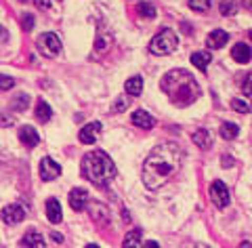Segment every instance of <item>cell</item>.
<instances>
[{"label": "cell", "mask_w": 252, "mask_h": 248, "mask_svg": "<svg viewBox=\"0 0 252 248\" xmlns=\"http://www.w3.org/2000/svg\"><path fill=\"white\" fill-rule=\"evenodd\" d=\"M200 248H202V246H200Z\"/></svg>", "instance_id": "cell-43"}, {"label": "cell", "mask_w": 252, "mask_h": 248, "mask_svg": "<svg viewBox=\"0 0 252 248\" xmlns=\"http://www.w3.org/2000/svg\"><path fill=\"white\" fill-rule=\"evenodd\" d=\"M210 200L217 204V209H225L229 204V189L223 181H215L210 185Z\"/></svg>", "instance_id": "cell-6"}, {"label": "cell", "mask_w": 252, "mask_h": 248, "mask_svg": "<svg viewBox=\"0 0 252 248\" xmlns=\"http://www.w3.org/2000/svg\"><path fill=\"white\" fill-rule=\"evenodd\" d=\"M82 175L94 185H105L116 177V164L105 151L94 149L82 158Z\"/></svg>", "instance_id": "cell-3"}, {"label": "cell", "mask_w": 252, "mask_h": 248, "mask_svg": "<svg viewBox=\"0 0 252 248\" xmlns=\"http://www.w3.org/2000/svg\"><path fill=\"white\" fill-rule=\"evenodd\" d=\"M227 40H229V36H227L225 30H215L208 34L206 44H208V49H220V46L227 44Z\"/></svg>", "instance_id": "cell-15"}, {"label": "cell", "mask_w": 252, "mask_h": 248, "mask_svg": "<svg viewBox=\"0 0 252 248\" xmlns=\"http://www.w3.org/2000/svg\"><path fill=\"white\" fill-rule=\"evenodd\" d=\"M38 49L42 51L44 57H55V55L61 53V40L57 34H53V32H46L38 38Z\"/></svg>", "instance_id": "cell-5"}, {"label": "cell", "mask_w": 252, "mask_h": 248, "mask_svg": "<svg viewBox=\"0 0 252 248\" xmlns=\"http://www.w3.org/2000/svg\"><path fill=\"white\" fill-rule=\"evenodd\" d=\"M21 26H23V30H32L34 28V15H23V21H21Z\"/></svg>", "instance_id": "cell-32"}, {"label": "cell", "mask_w": 252, "mask_h": 248, "mask_svg": "<svg viewBox=\"0 0 252 248\" xmlns=\"http://www.w3.org/2000/svg\"><path fill=\"white\" fill-rule=\"evenodd\" d=\"M130 106V103H128V99H124V97H120V99H118L116 101V111H122V109H126V107H128Z\"/></svg>", "instance_id": "cell-33"}, {"label": "cell", "mask_w": 252, "mask_h": 248, "mask_svg": "<svg viewBox=\"0 0 252 248\" xmlns=\"http://www.w3.org/2000/svg\"><path fill=\"white\" fill-rule=\"evenodd\" d=\"M23 217H26V211H23L21 204H9L0 213V219H2L6 225H17L19 221H23Z\"/></svg>", "instance_id": "cell-7"}, {"label": "cell", "mask_w": 252, "mask_h": 248, "mask_svg": "<svg viewBox=\"0 0 252 248\" xmlns=\"http://www.w3.org/2000/svg\"><path fill=\"white\" fill-rule=\"evenodd\" d=\"M46 219H49V223H53V225L61 223L63 211H61V204H59L57 198H49V200H46Z\"/></svg>", "instance_id": "cell-11"}, {"label": "cell", "mask_w": 252, "mask_h": 248, "mask_svg": "<svg viewBox=\"0 0 252 248\" xmlns=\"http://www.w3.org/2000/svg\"><path fill=\"white\" fill-rule=\"evenodd\" d=\"M126 93L130 95V97H139L141 93H143V78L141 76H132V78H128L126 80Z\"/></svg>", "instance_id": "cell-16"}, {"label": "cell", "mask_w": 252, "mask_h": 248, "mask_svg": "<svg viewBox=\"0 0 252 248\" xmlns=\"http://www.w3.org/2000/svg\"><path fill=\"white\" fill-rule=\"evenodd\" d=\"M231 57L238 63H248L252 59V51H250L248 44L238 42V44H233V49H231Z\"/></svg>", "instance_id": "cell-14"}, {"label": "cell", "mask_w": 252, "mask_h": 248, "mask_svg": "<svg viewBox=\"0 0 252 248\" xmlns=\"http://www.w3.org/2000/svg\"><path fill=\"white\" fill-rule=\"evenodd\" d=\"M179 46V36L175 30L164 28L154 36V40L149 42V51L154 55H170L172 51H177Z\"/></svg>", "instance_id": "cell-4"}, {"label": "cell", "mask_w": 252, "mask_h": 248, "mask_svg": "<svg viewBox=\"0 0 252 248\" xmlns=\"http://www.w3.org/2000/svg\"><path fill=\"white\" fill-rule=\"evenodd\" d=\"M61 2V0H36V4L38 6H40V9H53V6H57Z\"/></svg>", "instance_id": "cell-30"}, {"label": "cell", "mask_w": 252, "mask_h": 248, "mask_svg": "<svg viewBox=\"0 0 252 248\" xmlns=\"http://www.w3.org/2000/svg\"><path fill=\"white\" fill-rule=\"evenodd\" d=\"M238 133H240V129H238V124H233V122H225L223 126H220V137L227 139V141L235 139Z\"/></svg>", "instance_id": "cell-23"}, {"label": "cell", "mask_w": 252, "mask_h": 248, "mask_svg": "<svg viewBox=\"0 0 252 248\" xmlns=\"http://www.w3.org/2000/svg\"><path fill=\"white\" fill-rule=\"evenodd\" d=\"M250 101L248 99H242V97H235L233 101H231V109L233 111H238V114H248L250 111Z\"/></svg>", "instance_id": "cell-24"}, {"label": "cell", "mask_w": 252, "mask_h": 248, "mask_svg": "<svg viewBox=\"0 0 252 248\" xmlns=\"http://www.w3.org/2000/svg\"><path fill=\"white\" fill-rule=\"evenodd\" d=\"M189 6H191L193 11H198V13H204V11H208L210 0H189Z\"/></svg>", "instance_id": "cell-28"}, {"label": "cell", "mask_w": 252, "mask_h": 248, "mask_svg": "<svg viewBox=\"0 0 252 248\" xmlns=\"http://www.w3.org/2000/svg\"><path fill=\"white\" fill-rule=\"evenodd\" d=\"M51 116H53L51 106H49V103H46V101L38 99V103H36V118L40 120V122H49Z\"/></svg>", "instance_id": "cell-21"}, {"label": "cell", "mask_w": 252, "mask_h": 248, "mask_svg": "<svg viewBox=\"0 0 252 248\" xmlns=\"http://www.w3.org/2000/svg\"><path fill=\"white\" fill-rule=\"evenodd\" d=\"M248 36H250V42H252V32H248Z\"/></svg>", "instance_id": "cell-41"}, {"label": "cell", "mask_w": 252, "mask_h": 248, "mask_svg": "<svg viewBox=\"0 0 252 248\" xmlns=\"http://www.w3.org/2000/svg\"><path fill=\"white\" fill-rule=\"evenodd\" d=\"M130 120H132V124H135V126H139V129H145V131H149V129H154V126H156L154 116L147 114V111H143V109H137L135 114L130 116Z\"/></svg>", "instance_id": "cell-13"}, {"label": "cell", "mask_w": 252, "mask_h": 248, "mask_svg": "<svg viewBox=\"0 0 252 248\" xmlns=\"http://www.w3.org/2000/svg\"><path fill=\"white\" fill-rule=\"evenodd\" d=\"M91 204V202H89ZM89 213H91V217L93 219H99V221H107V217H109V213H107V209L101 202H93L91 206H89Z\"/></svg>", "instance_id": "cell-22"}, {"label": "cell", "mask_w": 252, "mask_h": 248, "mask_svg": "<svg viewBox=\"0 0 252 248\" xmlns=\"http://www.w3.org/2000/svg\"><path fill=\"white\" fill-rule=\"evenodd\" d=\"M193 143L198 145L200 149H210L212 147V139H210V133L206 129H198L193 133Z\"/></svg>", "instance_id": "cell-18"}, {"label": "cell", "mask_w": 252, "mask_h": 248, "mask_svg": "<svg viewBox=\"0 0 252 248\" xmlns=\"http://www.w3.org/2000/svg\"><path fill=\"white\" fill-rule=\"evenodd\" d=\"M139 15L143 19H154L156 17V6L152 2H141L139 4Z\"/></svg>", "instance_id": "cell-25"}, {"label": "cell", "mask_w": 252, "mask_h": 248, "mask_svg": "<svg viewBox=\"0 0 252 248\" xmlns=\"http://www.w3.org/2000/svg\"><path fill=\"white\" fill-rule=\"evenodd\" d=\"M51 238H53V240H55V242H57V244H61V242H63V236H61V234H53Z\"/></svg>", "instance_id": "cell-35"}, {"label": "cell", "mask_w": 252, "mask_h": 248, "mask_svg": "<svg viewBox=\"0 0 252 248\" xmlns=\"http://www.w3.org/2000/svg\"><path fill=\"white\" fill-rule=\"evenodd\" d=\"M183 149L177 143H162L158 145L143 162V183L147 189H160L164 183L170 181L181 169Z\"/></svg>", "instance_id": "cell-1"}, {"label": "cell", "mask_w": 252, "mask_h": 248, "mask_svg": "<svg viewBox=\"0 0 252 248\" xmlns=\"http://www.w3.org/2000/svg\"><path fill=\"white\" fill-rule=\"evenodd\" d=\"M220 162H223V166H231V164H233V160H231V158H227V156H225L223 160H220Z\"/></svg>", "instance_id": "cell-36"}, {"label": "cell", "mask_w": 252, "mask_h": 248, "mask_svg": "<svg viewBox=\"0 0 252 248\" xmlns=\"http://www.w3.org/2000/svg\"><path fill=\"white\" fill-rule=\"evenodd\" d=\"M61 175V166L55 162L53 158H42L40 160V179L42 181H53V179H57Z\"/></svg>", "instance_id": "cell-8"}, {"label": "cell", "mask_w": 252, "mask_h": 248, "mask_svg": "<svg viewBox=\"0 0 252 248\" xmlns=\"http://www.w3.org/2000/svg\"><path fill=\"white\" fill-rule=\"evenodd\" d=\"M86 248H99L97 244H86Z\"/></svg>", "instance_id": "cell-40"}, {"label": "cell", "mask_w": 252, "mask_h": 248, "mask_svg": "<svg viewBox=\"0 0 252 248\" xmlns=\"http://www.w3.org/2000/svg\"><path fill=\"white\" fill-rule=\"evenodd\" d=\"M242 89H244V93H246V95H252V71H250V74H248L246 78H244Z\"/></svg>", "instance_id": "cell-31"}, {"label": "cell", "mask_w": 252, "mask_h": 248, "mask_svg": "<svg viewBox=\"0 0 252 248\" xmlns=\"http://www.w3.org/2000/svg\"><path fill=\"white\" fill-rule=\"evenodd\" d=\"M141 236H143V234H141V229H132L130 234H126L122 248H141V246H143V238H141Z\"/></svg>", "instance_id": "cell-19"}, {"label": "cell", "mask_w": 252, "mask_h": 248, "mask_svg": "<svg viewBox=\"0 0 252 248\" xmlns=\"http://www.w3.org/2000/svg\"><path fill=\"white\" fill-rule=\"evenodd\" d=\"M99 133H101V122H91L80 131L78 137H80V143H84V145H93L99 139Z\"/></svg>", "instance_id": "cell-10"}, {"label": "cell", "mask_w": 252, "mask_h": 248, "mask_svg": "<svg viewBox=\"0 0 252 248\" xmlns=\"http://www.w3.org/2000/svg\"><path fill=\"white\" fill-rule=\"evenodd\" d=\"M28 101H30V97L26 93H21V95H17V97L13 99V109H17V111H23V109H28Z\"/></svg>", "instance_id": "cell-26"}, {"label": "cell", "mask_w": 252, "mask_h": 248, "mask_svg": "<svg viewBox=\"0 0 252 248\" xmlns=\"http://www.w3.org/2000/svg\"><path fill=\"white\" fill-rule=\"evenodd\" d=\"M160 86L166 93V97L179 107H187L193 101L200 99V84L195 82V78L187 70H181V68L170 70L162 78Z\"/></svg>", "instance_id": "cell-2"}, {"label": "cell", "mask_w": 252, "mask_h": 248, "mask_svg": "<svg viewBox=\"0 0 252 248\" xmlns=\"http://www.w3.org/2000/svg\"><path fill=\"white\" fill-rule=\"evenodd\" d=\"M210 61H212V55H210L208 51H200V53H193V55H191V63H193V66L198 68V70H202V71L208 68Z\"/></svg>", "instance_id": "cell-20"}, {"label": "cell", "mask_w": 252, "mask_h": 248, "mask_svg": "<svg viewBox=\"0 0 252 248\" xmlns=\"http://www.w3.org/2000/svg\"><path fill=\"white\" fill-rule=\"evenodd\" d=\"M238 11V4H235V0H220V15H233Z\"/></svg>", "instance_id": "cell-27"}, {"label": "cell", "mask_w": 252, "mask_h": 248, "mask_svg": "<svg viewBox=\"0 0 252 248\" xmlns=\"http://www.w3.org/2000/svg\"><path fill=\"white\" fill-rule=\"evenodd\" d=\"M240 248H252V244L250 242H244V244H240Z\"/></svg>", "instance_id": "cell-38"}, {"label": "cell", "mask_w": 252, "mask_h": 248, "mask_svg": "<svg viewBox=\"0 0 252 248\" xmlns=\"http://www.w3.org/2000/svg\"><path fill=\"white\" fill-rule=\"evenodd\" d=\"M86 204H89V191L82 189V187H76L69 191V206H72V211L80 213L86 209Z\"/></svg>", "instance_id": "cell-9"}, {"label": "cell", "mask_w": 252, "mask_h": 248, "mask_svg": "<svg viewBox=\"0 0 252 248\" xmlns=\"http://www.w3.org/2000/svg\"><path fill=\"white\" fill-rule=\"evenodd\" d=\"M143 248H160V246H158V244L154 242V240H147V242L143 244Z\"/></svg>", "instance_id": "cell-34"}, {"label": "cell", "mask_w": 252, "mask_h": 248, "mask_svg": "<svg viewBox=\"0 0 252 248\" xmlns=\"http://www.w3.org/2000/svg\"><path fill=\"white\" fill-rule=\"evenodd\" d=\"M244 4H246V6H248V9L252 11V0H244Z\"/></svg>", "instance_id": "cell-37"}, {"label": "cell", "mask_w": 252, "mask_h": 248, "mask_svg": "<svg viewBox=\"0 0 252 248\" xmlns=\"http://www.w3.org/2000/svg\"><path fill=\"white\" fill-rule=\"evenodd\" d=\"M13 86H15V80L13 78L0 74V89H2V91H11Z\"/></svg>", "instance_id": "cell-29"}, {"label": "cell", "mask_w": 252, "mask_h": 248, "mask_svg": "<svg viewBox=\"0 0 252 248\" xmlns=\"http://www.w3.org/2000/svg\"><path fill=\"white\" fill-rule=\"evenodd\" d=\"M19 141L28 147H36L38 143H40V135H38V131L34 129V126H21L19 129Z\"/></svg>", "instance_id": "cell-12"}, {"label": "cell", "mask_w": 252, "mask_h": 248, "mask_svg": "<svg viewBox=\"0 0 252 248\" xmlns=\"http://www.w3.org/2000/svg\"><path fill=\"white\" fill-rule=\"evenodd\" d=\"M23 246H28V248H44V238L42 234H38V231H28L26 236H23Z\"/></svg>", "instance_id": "cell-17"}, {"label": "cell", "mask_w": 252, "mask_h": 248, "mask_svg": "<svg viewBox=\"0 0 252 248\" xmlns=\"http://www.w3.org/2000/svg\"><path fill=\"white\" fill-rule=\"evenodd\" d=\"M21 2H26V0H21Z\"/></svg>", "instance_id": "cell-42"}, {"label": "cell", "mask_w": 252, "mask_h": 248, "mask_svg": "<svg viewBox=\"0 0 252 248\" xmlns=\"http://www.w3.org/2000/svg\"><path fill=\"white\" fill-rule=\"evenodd\" d=\"M4 36H6V32H4V30H0V40H4Z\"/></svg>", "instance_id": "cell-39"}]
</instances>
